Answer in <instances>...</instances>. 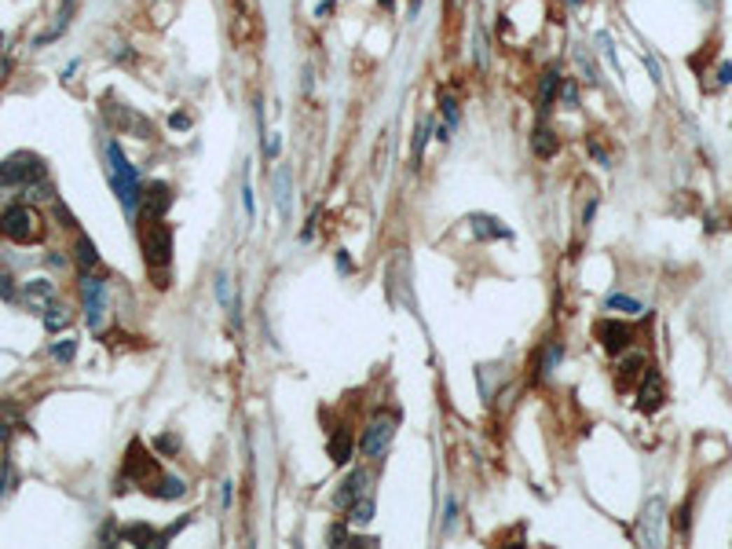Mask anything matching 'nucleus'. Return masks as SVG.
<instances>
[{
	"mask_svg": "<svg viewBox=\"0 0 732 549\" xmlns=\"http://www.w3.org/2000/svg\"><path fill=\"white\" fill-rule=\"evenodd\" d=\"M158 450H165V454H172V450H176V440H172V436H161V440H158Z\"/></svg>",
	"mask_w": 732,
	"mask_h": 549,
	"instance_id": "obj_36",
	"label": "nucleus"
},
{
	"mask_svg": "<svg viewBox=\"0 0 732 549\" xmlns=\"http://www.w3.org/2000/svg\"><path fill=\"white\" fill-rule=\"evenodd\" d=\"M271 187H275V205H279L282 220H289L293 216V172H289V165H279Z\"/></svg>",
	"mask_w": 732,
	"mask_h": 549,
	"instance_id": "obj_14",
	"label": "nucleus"
},
{
	"mask_svg": "<svg viewBox=\"0 0 732 549\" xmlns=\"http://www.w3.org/2000/svg\"><path fill=\"white\" fill-rule=\"evenodd\" d=\"M473 59H476V70L480 74L491 70V48H487V29H483V22L473 26Z\"/></svg>",
	"mask_w": 732,
	"mask_h": 549,
	"instance_id": "obj_20",
	"label": "nucleus"
},
{
	"mask_svg": "<svg viewBox=\"0 0 732 549\" xmlns=\"http://www.w3.org/2000/svg\"><path fill=\"white\" fill-rule=\"evenodd\" d=\"M326 542H330V545H355V538L348 535L345 524H330V527H326Z\"/></svg>",
	"mask_w": 732,
	"mask_h": 549,
	"instance_id": "obj_30",
	"label": "nucleus"
},
{
	"mask_svg": "<svg viewBox=\"0 0 732 549\" xmlns=\"http://www.w3.org/2000/svg\"><path fill=\"white\" fill-rule=\"evenodd\" d=\"M608 312L641 315V312H644V304H641V300H633V297H626V293H612V297H608Z\"/></svg>",
	"mask_w": 732,
	"mask_h": 549,
	"instance_id": "obj_26",
	"label": "nucleus"
},
{
	"mask_svg": "<svg viewBox=\"0 0 732 549\" xmlns=\"http://www.w3.org/2000/svg\"><path fill=\"white\" fill-rule=\"evenodd\" d=\"M641 542L644 545H663V498H652L641 516Z\"/></svg>",
	"mask_w": 732,
	"mask_h": 549,
	"instance_id": "obj_10",
	"label": "nucleus"
},
{
	"mask_svg": "<svg viewBox=\"0 0 732 549\" xmlns=\"http://www.w3.org/2000/svg\"><path fill=\"white\" fill-rule=\"evenodd\" d=\"M154 476H158V461H154L151 454H146V447H143L139 440H132V443H128V454H125V473H121V483H118L113 491L121 494V491H125V483H143V487H146V483H151Z\"/></svg>",
	"mask_w": 732,
	"mask_h": 549,
	"instance_id": "obj_5",
	"label": "nucleus"
},
{
	"mask_svg": "<svg viewBox=\"0 0 732 549\" xmlns=\"http://www.w3.org/2000/svg\"><path fill=\"white\" fill-rule=\"evenodd\" d=\"M593 333H597L600 348H605L608 355H623V352L633 345V330L623 326L619 319H600L597 326H593Z\"/></svg>",
	"mask_w": 732,
	"mask_h": 549,
	"instance_id": "obj_9",
	"label": "nucleus"
},
{
	"mask_svg": "<svg viewBox=\"0 0 732 549\" xmlns=\"http://www.w3.org/2000/svg\"><path fill=\"white\" fill-rule=\"evenodd\" d=\"M44 326L52 330V333H59L62 326H70V312L62 308L59 300H52V304H48V308H44Z\"/></svg>",
	"mask_w": 732,
	"mask_h": 549,
	"instance_id": "obj_25",
	"label": "nucleus"
},
{
	"mask_svg": "<svg viewBox=\"0 0 732 549\" xmlns=\"http://www.w3.org/2000/svg\"><path fill=\"white\" fill-rule=\"evenodd\" d=\"M143 205H146V216L151 220H161L169 213V205H172V190H169V183H151L143 190Z\"/></svg>",
	"mask_w": 732,
	"mask_h": 549,
	"instance_id": "obj_13",
	"label": "nucleus"
},
{
	"mask_svg": "<svg viewBox=\"0 0 732 549\" xmlns=\"http://www.w3.org/2000/svg\"><path fill=\"white\" fill-rule=\"evenodd\" d=\"M637 407L644 414H652L663 407V377L656 374V370H644V377H641V392H637Z\"/></svg>",
	"mask_w": 732,
	"mask_h": 549,
	"instance_id": "obj_11",
	"label": "nucleus"
},
{
	"mask_svg": "<svg viewBox=\"0 0 732 549\" xmlns=\"http://www.w3.org/2000/svg\"><path fill=\"white\" fill-rule=\"evenodd\" d=\"M560 359H564V345H560V341H553V345L546 348V359H542V370H539V374H542V377H546V374H553Z\"/></svg>",
	"mask_w": 732,
	"mask_h": 549,
	"instance_id": "obj_28",
	"label": "nucleus"
},
{
	"mask_svg": "<svg viewBox=\"0 0 732 549\" xmlns=\"http://www.w3.org/2000/svg\"><path fill=\"white\" fill-rule=\"evenodd\" d=\"M366 483H370V473H366V469H355L345 483H340V491L333 494V506H337V509H348V506L355 502V498L370 494V491H366Z\"/></svg>",
	"mask_w": 732,
	"mask_h": 549,
	"instance_id": "obj_12",
	"label": "nucleus"
},
{
	"mask_svg": "<svg viewBox=\"0 0 732 549\" xmlns=\"http://www.w3.org/2000/svg\"><path fill=\"white\" fill-rule=\"evenodd\" d=\"M169 121H172V128H187V125H191V118H187V114H172Z\"/></svg>",
	"mask_w": 732,
	"mask_h": 549,
	"instance_id": "obj_37",
	"label": "nucleus"
},
{
	"mask_svg": "<svg viewBox=\"0 0 732 549\" xmlns=\"http://www.w3.org/2000/svg\"><path fill=\"white\" fill-rule=\"evenodd\" d=\"M531 151H534V158H542V161H549L553 154H557V151H560V136H557V132H553V128H549V125H539V128H534V132H531Z\"/></svg>",
	"mask_w": 732,
	"mask_h": 549,
	"instance_id": "obj_17",
	"label": "nucleus"
},
{
	"mask_svg": "<svg viewBox=\"0 0 732 549\" xmlns=\"http://www.w3.org/2000/svg\"><path fill=\"white\" fill-rule=\"evenodd\" d=\"M121 538L125 542H136V545H161V535L154 527H146V524H132V527H125L121 531Z\"/></svg>",
	"mask_w": 732,
	"mask_h": 549,
	"instance_id": "obj_21",
	"label": "nucleus"
},
{
	"mask_svg": "<svg viewBox=\"0 0 732 549\" xmlns=\"http://www.w3.org/2000/svg\"><path fill=\"white\" fill-rule=\"evenodd\" d=\"M81 297H85V319L92 330H103V319H106V286L99 279L85 274L81 279Z\"/></svg>",
	"mask_w": 732,
	"mask_h": 549,
	"instance_id": "obj_8",
	"label": "nucleus"
},
{
	"mask_svg": "<svg viewBox=\"0 0 732 549\" xmlns=\"http://www.w3.org/2000/svg\"><path fill=\"white\" fill-rule=\"evenodd\" d=\"M644 370H648L644 355H626V359L619 363V389H630L637 377H644Z\"/></svg>",
	"mask_w": 732,
	"mask_h": 549,
	"instance_id": "obj_19",
	"label": "nucleus"
},
{
	"mask_svg": "<svg viewBox=\"0 0 732 549\" xmlns=\"http://www.w3.org/2000/svg\"><path fill=\"white\" fill-rule=\"evenodd\" d=\"M143 256L151 271H165L172 260V228L165 220H146L143 228Z\"/></svg>",
	"mask_w": 732,
	"mask_h": 549,
	"instance_id": "obj_3",
	"label": "nucleus"
},
{
	"mask_svg": "<svg viewBox=\"0 0 732 549\" xmlns=\"http://www.w3.org/2000/svg\"><path fill=\"white\" fill-rule=\"evenodd\" d=\"M557 99L564 106H579V88H575V81L572 77H560V92H557Z\"/></svg>",
	"mask_w": 732,
	"mask_h": 549,
	"instance_id": "obj_29",
	"label": "nucleus"
},
{
	"mask_svg": "<svg viewBox=\"0 0 732 549\" xmlns=\"http://www.w3.org/2000/svg\"><path fill=\"white\" fill-rule=\"evenodd\" d=\"M392 432H396V422L388 414H378L370 422V429L363 432V440H359V450L366 458H373V461H381L385 454H388V443H392Z\"/></svg>",
	"mask_w": 732,
	"mask_h": 549,
	"instance_id": "obj_6",
	"label": "nucleus"
},
{
	"mask_svg": "<svg viewBox=\"0 0 732 549\" xmlns=\"http://www.w3.org/2000/svg\"><path fill=\"white\" fill-rule=\"evenodd\" d=\"M370 520H373V498L363 494L348 506V524H370Z\"/></svg>",
	"mask_w": 732,
	"mask_h": 549,
	"instance_id": "obj_24",
	"label": "nucleus"
},
{
	"mask_svg": "<svg viewBox=\"0 0 732 549\" xmlns=\"http://www.w3.org/2000/svg\"><path fill=\"white\" fill-rule=\"evenodd\" d=\"M77 264L85 267V271H88V267H95V264H99V253H95V246H92V242H88L85 235L77 238Z\"/></svg>",
	"mask_w": 732,
	"mask_h": 549,
	"instance_id": "obj_27",
	"label": "nucleus"
},
{
	"mask_svg": "<svg viewBox=\"0 0 732 549\" xmlns=\"http://www.w3.org/2000/svg\"><path fill=\"white\" fill-rule=\"evenodd\" d=\"M44 180V161L37 154H11L0 161V187H34Z\"/></svg>",
	"mask_w": 732,
	"mask_h": 549,
	"instance_id": "obj_4",
	"label": "nucleus"
},
{
	"mask_svg": "<svg viewBox=\"0 0 732 549\" xmlns=\"http://www.w3.org/2000/svg\"><path fill=\"white\" fill-rule=\"evenodd\" d=\"M187 491V483L180 476H154L151 483H146V494H154V498H165V502H176V498H184Z\"/></svg>",
	"mask_w": 732,
	"mask_h": 549,
	"instance_id": "obj_16",
	"label": "nucleus"
},
{
	"mask_svg": "<svg viewBox=\"0 0 732 549\" xmlns=\"http://www.w3.org/2000/svg\"><path fill=\"white\" fill-rule=\"evenodd\" d=\"M106 161H110V183H113V190H118L125 213H136L139 202H143V187H139V172H136V165L125 158V151H121L113 139L106 143Z\"/></svg>",
	"mask_w": 732,
	"mask_h": 549,
	"instance_id": "obj_1",
	"label": "nucleus"
},
{
	"mask_svg": "<svg viewBox=\"0 0 732 549\" xmlns=\"http://www.w3.org/2000/svg\"><path fill=\"white\" fill-rule=\"evenodd\" d=\"M106 121H110L113 128H121V132L136 136V139H151V136H154V125L146 121L139 110L125 106V103H106Z\"/></svg>",
	"mask_w": 732,
	"mask_h": 549,
	"instance_id": "obj_7",
	"label": "nucleus"
},
{
	"mask_svg": "<svg viewBox=\"0 0 732 549\" xmlns=\"http://www.w3.org/2000/svg\"><path fill=\"white\" fill-rule=\"evenodd\" d=\"M429 132H432V121H421L417 139H414V161H421V154H425V139H429Z\"/></svg>",
	"mask_w": 732,
	"mask_h": 549,
	"instance_id": "obj_33",
	"label": "nucleus"
},
{
	"mask_svg": "<svg viewBox=\"0 0 732 549\" xmlns=\"http://www.w3.org/2000/svg\"><path fill=\"white\" fill-rule=\"evenodd\" d=\"M0 297H4V300H15V286H11V274H0Z\"/></svg>",
	"mask_w": 732,
	"mask_h": 549,
	"instance_id": "obj_34",
	"label": "nucleus"
},
{
	"mask_svg": "<svg viewBox=\"0 0 732 549\" xmlns=\"http://www.w3.org/2000/svg\"><path fill=\"white\" fill-rule=\"evenodd\" d=\"M567 4H572V8H579V4H582V0H567Z\"/></svg>",
	"mask_w": 732,
	"mask_h": 549,
	"instance_id": "obj_38",
	"label": "nucleus"
},
{
	"mask_svg": "<svg viewBox=\"0 0 732 549\" xmlns=\"http://www.w3.org/2000/svg\"><path fill=\"white\" fill-rule=\"evenodd\" d=\"M718 81L721 85H732V62H721L718 67Z\"/></svg>",
	"mask_w": 732,
	"mask_h": 549,
	"instance_id": "obj_35",
	"label": "nucleus"
},
{
	"mask_svg": "<svg viewBox=\"0 0 732 549\" xmlns=\"http://www.w3.org/2000/svg\"><path fill=\"white\" fill-rule=\"evenodd\" d=\"M52 355H55L59 363H70L74 355H77V341H70V337H67V341H59V345L52 348Z\"/></svg>",
	"mask_w": 732,
	"mask_h": 549,
	"instance_id": "obj_32",
	"label": "nucleus"
},
{
	"mask_svg": "<svg viewBox=\"0 0 732 549\" xmlns=\"http://www.w3.org/2000/svg\"><path fill=\"white\" fill-rule=\"evenodd\" d=\"M439 110H443V118H447V125H450V128L458 125V118H462V114H458V103H454V95H447V92L439 95Z\"/></svg>",
	"mask_w": 732,
	"mask_h": 549,
	"instance_id": "obj_31",
	"label": "nucleus"
},
{
	"mask_svg": "<svg viewBox=\"0 0 732 549\" xmlns=\"http://www.w3.org/2000/svg\"><path fill=\"white\" fill-rule=\"evenodd\" d=\"M0 235L8 242H19V246H29V242H41L44 223L29 205H8L0 213Z\"/></svg>",
	"mask_w": 732,
	"mask_h": 549,
	"instance_id": "obj_2",
	"label": "nucleus"
},
{
	"mask_svg": "<svg viewBox=\"0 0 732 549\" xmlns=\"http://www.w3.org/2000/svg\"><path fill=\"white\" fill-rule=\"evenodd\" d=\"M473 235L480 238V242H495V238H513V231L506 228V223H502L498 216H487V213H476L473 220Z\"/></svg>",
	"mask_w": 732,
	"mask_h": 549,
	"instance_id": "obj_15",
	"label": "nucleus"
},
{
	"mask_svg": "<svg viewBox=\"0 0 732 549\" xmlns=\"http://www.w3.org/2000/svg\"><path fill=\"white\" fill-rule=\"evenodd\" d=\"M330 458L333 461H348L352 458V432L348 429H337L333 440H330Z\"/></svg>",
	"mask_w": 732,
	"mask_h": 549,
	"instance_id": "obj_23",
	"label": "nucleus"
},
{
	"mask_svg": "<svg viewBox=\"0 0 732 549\" xmlns=\"http://www.w3.org/2000/svg\"><path fill=\"white\" fill-rule=\"evenodd\" d=\"M26 300H29V304H52V300H55V286L48 282V279L26 282Z\"/></svg>",
	"mask_w": 732,
	"mask_h": 549,
	"instance_id": "obj_22",
	"label": "nucleus"
},
{
	"mask_svg": "<svg viewBox=\"0 0 732 549\" xmlns=\"http://www.w3.org/2000/svg\"><path fill=\"white\" fill-rule=\"evenodd\" d=\"M557 92H560V74L557 70H546L539 77V114L542 118L549 114V106H553V99H557Z\"/></svg>",
	"mask_w": 732,
	"mask_h": 549,
	"instance_id": "obj_18",
	"label": "nucleus"
}]
</instances>
